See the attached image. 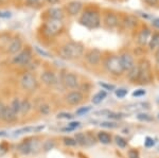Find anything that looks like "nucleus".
Here are the masks:
<instances>
[{"label":"nucleus","mask_w":159,"mask_h":158,"mask_svg":"<svg viewBox=\"0 0 159 158\" xmlns=\"http://www.w3.org/2000/svg\"><path fill=\"white\" fill-rule=\"evenodd\" d=\"M84 46L81 43L70 42L68 44L64 45L60 50L61 57L65 60H75L83 55Z\"/></svg>","instance_id":"obj_1"},{"label":"nucleus","mask_w":159,"mask_h":158,"mask_svg":"<svg viewBox=\"0 0 159 158\" xmlns=\"http://www.w3.org/2000/svg\"><path fill=\"white\" fill-rule=\"evenodd\" d=\"M80 22L88 29H96L101 25V16H100L99 12L93 11V10H86L82 14Z\"/></svg>","instance_id":"obj_2"},{"label":"nucleus","mask_w":159,"mask_h":158,"mask_svg":"<svg viewBox=\"0 0 159 158\" xmlns=\"http://www.w3.org/2000/svg\"><path fill=\"white\" fill-rule=\"evenodd\" d=\"M64 30V22L60 19L49 18L43 25V32L46 36L54 37Z\"/></svg>","instance_id":"obj_3"},{"label":"nucleus","mask_w":159,"mask_h":158,"mask_svg":"<svg viewBox=\"0 0 159 158\" xmlns=\"http://www.w3.org/2000/svg\"><path fill=\"white\" fill-rule=\"evenodd\" d=\"M104 66L107 71L114 75H121L124 72V69L120 62V56H117V55H111L107 57L104 62Z\"/></svg>","instance_id":"obj_4"},{"label":"nucleus","mask_w":159,"mask_h":158,"mask_svg":"<svg viewBox=\"0 0 159 158\" xmlns=\"http://www.w3.org/2000/svg\"><path fill=\"white\" fill-rule=\"evenodd\" d=\"M139 67V78H138V83L139 84H148L152 81V70H151V65L148 61H141L138 65Z\"/></svg>","instance_id":"obj_5"},{"label":"nucleus","mask_w":159,"mask_h":158,"mask_svg":"<svg viewBox=\"0 0 159 158\" xmlns=\"http://www.w3.org/2000/svg\"><path fill=\"white\" fill-rule=\"evenodd\" d=\"M20 84H21V87L28 91H34L38 86L36 78L31 72H25L21 75Z\"/></svg>","instance_id":"obj_6"},{"label":"nucleus","mask_w":159,"mask_h":158,"mask_svg":"<svg viewBox=\"0 0 159 158\" xmlns=\"http://www.w3.org/2000/svg\"><path fill=\"white\" fill-rule=\"evenodd\" d=\"M31 60H32V52L29 49H25L21 50L17 54H15V56L12 60V63L14 65L25 66L31 62Z\"/></svg>","instance_id":"obj_7"},{"label":"nucleus","mask_w":159,"mask_h":158,"mask_svg":"<svg viewBox=\"0 0 159 158\" xmlns=\"http://www.w3.org/2000/svg\"><path fill=\"white\" fill-rule=\"evenodd\" d=\"M61 83L66 88L74 89L79 85V79L72 72H63L61 73Z\"/></svg>","instance_id":"obj_8"},{"label":"nucleus","mask_w":159,"mask_h":158,"mask_svg":"<svg viewBox=\"0 0 159 158\" xmlns=\"http://www.w3.org/2000/svg\"><path fill=\"white\" fill-rule=\"evenodd\" d=\"M85 57H86V61L90 64V65L96 66L101 62L102 52L98 49H92V50L88 51V52L86 53Z\"/></svg>","instance_id":"obj_9"},{"label":"nucleus","mask_w":159,"mask_h":158,"mask_svg":"<svg viewBox=\"0 0 159 158\" xmlns=\"http://www.w3.org/2000/svg\"><path fill=\"white\" fill-rule=\"evenodd\" d=\"M120 62H121V65L124 71H129L132 68H134L136 66L134 57L129 53H123V54L120 55Z\"/></svg>","instance_id":"obj_10"},{"label":"nucleus","mask_w":159,"mask_h":158,"mask_svg":"<svg viewBox=\"0 0 159 158\" xmlns=\"http://www.w3.org/2000/svg\"><path fill=\"white\" fill-rule=\"evenodd\" d=\"M66 102L69 104V105H79L84 99V96L82 93L80 91H71L69 93L67 96L65 97Z\"/></svg>","instance_id":"obj_11"},{"label":"nucleus","mask_w":159,"mask_h":158,"mask_svg":"<svg viewBox=\"0 0 159 158\" xmlns=\"http://www.w3.org/2000/svg\"><path fill=\"white\" fill-rule=\"evenodd\" d=\"M82 7H83V3L81 1H78V0H74V1H70L66 4V10H67L68 14L71 15V16H75L78 15L80 12H81Z\"/></svg>","instance_id":"obj_12"},{"label":"nucleus","mask_w":159,"mask_h":158,"mask_svg":"<svg viewBox=\"0 0 159 158\" xmlns=\"http://www.w3.org/2000/svg\"><path fill=\"white\" fill-rule=\"evenodd\" d=\"M22 49V42L19 38H13L7 46V52L10 54H17Z\"/></svg>","instance_id":"obj_13"},{"label":"nucleus","mask_w":159,"mask_h":158,"mask_svg":"<svg viewBox=\"0 0 159 158\" xmlns=\"http://www.w3.org/2000/svg\"><path fill=\"white\" fill-rule=\"evenodd\" d=\"M104 25L109 29H114L119 25V18L114 13H107L104 16Z\"/></svg>","instance_id":"obj_14"},{"label":"nucleus","mask_w":159,"mask_h":158,"mask_svg":"<svg viewBox=\"0 0 159 158\" xmlns=\"http://www.w3.org/2000/svg\"><path fill=\"white\" fill-rule=\"evenodd\" d=\"M40 79H42L43 83L46 84V85L48 86H53L56 84V75L54 72H52V71H45V72L42 73V76H40Z\"/></svg>","instance_id":"obj_15"},{"label":"nucleus","mask_w":159,"mask_h":158,"mask_svg":"<svg viewBox=\"0 0 159 158\" xmlns=\"http://www.w3.org/2000/svg\"><path fill=\"white\" fill-rule=\"evenodd\" d=\"M16 119H17V114L13 111L11 106H6L3 115H2V120L11 123V122L16 121Z\"/></svg>","instance_id":"obj_16"},{"label":"nucleus","mask_w":159,"mask_h":158,"mask_svg":"<svg viewBox=\"0 0 159 158\" xmlns=\"http://www.w3.org/2000/svg\"><path fill=\"white\" fill-rule=\"evenodd\" d=\"M150 36H151V32L148 29H143L142 31L139 33L138 35V38H137V42L138 44L141 45V46H144L147 45L148 43H150Z\"/></svg>","instance_id":"obj_17"},{"label":"nucleus","mask_w":159,"mask_h":158,"mask_svg":"<svg viewBox=\"0 0 159 158\" xmlns=\"http://www.w3.org/2000/svg\"><path fill=\"white\" fill-rule=\"evenodd\" d=\"M48 16L51 19H60L61 20L64 17V12L60 7H51L48 11Z\"/></svg>","instance_id":"obj_18"},{"label":"nucleus","mask_w":159,"mask_h":158,"mask_svg":"<svg viewBox=\"0 0 159 158\" xmlns=\"http://www.w3.org/2000/svg\"><path fill=\"white\" fill-rule=\"evenodd\" d=\"M129 80L130 82L133 83H136L138 82V78H139V67L138 66H135L134 68H132L129 71Z\"/></svg>","instance_id":"obj_19"},{"label":"nucleus","mask_w":159,"mask_h":158,"mask_svg":"<svg viewBox=\"0 0 159 158\" xmlns=\"http://www.w3.org/2000/svg\"><path fill=\"white\" fill-rule=\"evenodd\" d=\"M98 140L103 144H109L111 142V136L108 133H106V132H99Z\"/></svg>","instance_id":"obj_20"},{"label":"nucleus","mask_w":159,"mask_h":158,"mask_svg":"<svg viewBox=\"0 0 159 158\" xmlns=\"http://www.w3.org/2000/svg\"><path fill=\"white\" fill-rule=\"evenodd\" d=\"M148 46H150L151 50H156L159 48V33H155L153 35L152 38L150 39V43H148Z\"/></svg>","instance_id":"obj_21"},{"label":"nucleus","mask_w":159,"mask_h":158,"mask_svg":"<svg viewBox=\"0 0 159 158\" xmlns=\"http://www.w3.org/2000/svg\"><path fill=\"white\" fill-rule=\"evenodd\" d=\"M106 96H107L106 91H104V90L99 91V93H96V95L93 96V98H92V103H93V104L101 103V102L103 101L105 98H106Z\"/></svg>","instance_id":"obj_22"},{"label":"nucleus","mask_w":159,"mask_h":158,"mask_svg":"<svg viewBox=\"0 0 159 158\" xmlns=\"http://www.w3.org/2000/svg\"><path fill=\"white\" fill-rule=\"evenodd\" d=\"M18 150L22 154H29L30 152H32V147H31V142H22L21 144H19Z\"/></svg>","instance_id":"obj_23"},{"label":"nucleus","mask_w":159,"mask_h":158,"mask_svg":"<svg viewBox=\"0 0 159 158\" xmlns=\"http://www.w3.org/2000/svg\"><path fill=\"white\" fill-rule=\"evenodd\" d=\"M75 141L78 144H81V146H85L88 142H87V136L85 134L79 133L75 135Z\"/></svg>","instance_id":"obj_24"},{"label":"nucleus","mask_w":159,"mask_h":158,"mask_svg":"<svg viewBox=\"0 0 159 158\" xmlns=\"http://www.w3.org/2000/svg\"><path fill=\"white\" fill-rule=\"evenodd\" d=\"M43 126H39V127H25V129H18V131L15 132V135H20L24 133H29V132H35V131H39V129H43Z\"/></svg>","instance_id":"obj_25"},{"label":"nucleus","mask_w":159,"mask_h":158,"mask_svg":"<svg viewBox=\"0 0 159 158\" xmlns=\"http://www.w3.org/2000/svg\"><path fill=\"white\" fill-rule=\"evenodd\" d=\"M20 105H21V101L19 100V99H14V100L12 101V104L10 106L12 107L13 111H15L16 114L20 113Z\"/></svg>","instance_id":"obj_26"},{"label":"nucleus","mask_w":159,"mask_h":158,"mask_svg":"<svg viewBox=\"0 0 159 158\" xmlns=\"http://www.w3.org/2000/svg\"><path fill=\"white\" fill-rule=\"evenodd\" d=\"M31 109V104L28 100H25L21 102V105H20V113L21 114H27L29 113V111Z\"/></svg>","instance_id":"obj_27"},{"label":"nucleus","mask_w":159,"mask_h":158,"mask_svg":"<svg viewBox=\"0 0 159 158\" xmlns=\"http://www.w3.org/2000/svg\"><path fill=\"white\" fill-rule=\"evenodd\" d=\"M115 140H116L117 146L119 147H121V149H125V147H127V141H126V140H125L124 138H122V137L116 136V138H115Z\"/></svg>","instance_id":"obj_28"},{"label":"nucleus","mask_w":159,"mask_h":158,"mask_svg":"<svg viewBox=\"0 0 159 158\" xmlns=\"http://www.w3.org/2000/svg\"><path fill=\"white\" fill-rule=\"evenodd\" d=\"M64 140V143H65V146H68V147H74L76 146V141L75 139L73 138H70V137H65V138L63 139Z\"/></svg>","instance_id":"obj_29"},{"label":"nucleus","mask_w":159,"mask_h":158,"mask_svg":"<svg viewBox=\"0 0 159 158\" xmlns=\"http://www.w3.org/2000/svg\"><path fill=\"white\" fill-rule=\"evenodd\" d=\"M137 119L140 121H152L153 117L150 116V115H148V114H139L137 116Z\"/></svg>","instance_id":"obj_30"},{"label":"nucleus","mask_w":159,"mask_h":158,"mask_svg":"<svg viewBox=\"0 0 159 158\" xmlns=\"http://www.w3.org/2000/svg\"><path fill=\"white\" fill-rule=\"evenodd\" d=\"M39 111L43 115H48L51 111L50 106L48 105V104H42V105L39 106Z\"/></svg>","instance_id":"obj_31"},{"label":"nucleus","mask_w":159,"mask_h":158,"mask_svg":"<svg viewBox=\"0 0 159 158\" xmlns=\"http://www.w3.org/2000/svg\"><path fill=\"white\" fill-rule=\"evenodd\" d=\"M100 125L106 127V129H116V127H118V124L115 123V122H102Z\"/></svg>","instance_id":"obj_32"},{"label":"nucleus","mask_w":159,"mask_h":158,"mask_svg":"<svg viewBox=\"0 0 159 158\" xmlns=\"http://www.w3.org/2000/svg\"><path fill=\"white\" fill-rule=\"evenodd\" d=\"M53 147H54V142L51 141V140H48V141H46L45 143H43V150H45V151H50Z\"/></svg>","instance_id":"obj_33"},{"label":"nucleus","mask_w":159,"mask_h":158,"mask_svg":"<svg viewBox=\"0 0 159 158\" xmlns=\"http://www.w3.org/2000/svg\"><path fill=\"white\" fill-rule=\"evenodd\" d=\"M126 95H127V90L124 88H120V89H118V90H116V96L118 98H124Z\"/></svg>","instance_id":"obj_34"},{"label":"nucleus","mask_w":159,"mask_h":158,"mask_svg":"<svg viewBox=\"0 0 159 158\" xmlns=\"http://www.w3.org/2000/svg\"><path fill=\"white\" fill-rule=\"evenodd\" d=\"M90 106H86V107H82V108H79L78 111H76V115H79V116H82V115L88 113L89 111H90Z\"/></svg>","instance_id":"obj_35"},{"label":"nucleus","mask_w":159,"mask_h":158,"mask_svg":"<svg viewBox=\"0 0 159 158\" xmlns=\"http://www.w3.org/2000/svg\"><path fill=\"white\" fill-rule=\"evenodd\" d=\"M107 116H108L110 119H122L123 117H124V115H123V114H118V113H111V111H109V114L107 115Z\"/></svg>","instance_id":"obj_36"},{"label":"nucleus","mask_w":159,"mask_h":158,"mask_svg":"<svg viewBox=\"0 0 159 158\" xmlns=\"http://www.w3.org/2000/svg\"><path fill=\"white\" fill-rule=\"evenodd\" d=\"M129 158H139V153H138V151H136V150H129Z\"/></svg>","instance_id":"obj_37"},{"label":"nucleus","mask_w":159,"mask_h":158,"mask_svg":"<svg viewBox=\"0 0 159 158\" xmlns=\"http://www.w3.org/2000/svg\"><path fill=\"white\" fill-rule=\"evenodd\" d=\"M154 144H155V142H154V140L152 138H150V137H148L147 139H145V141H144V146L147 147H153Z\"/></svg>","instance_id":"obj_38"},{"label":"nucleus","mask_w":159,"mask_h":158,"mask_svg":"<svg viewBox=\"0 0 159 158\" xmlns=\"http://www.w3.org/2000/svg\"><path fill=\"white\" fill-rule=\"evenodd\" d=\"M40 0H25V3L28 6H31V7H34V6H37L39 3Z\"/></svg>","instance_id":"obj_39"},{"label":"nucleus","mask_w":159,"mask_h":158,"mask_svg":"<svg viewBox=\"0 0 159 158\" xmlns=\"http://www.w3.org/2000/svg\"><path fill=\"white\" fill-rule=\"evenodd\" d=\"M58 118H64V119H71L72 118V115L70 114H67V113H61V114H58Z\"/></svg>","instance_id":"obj_40"},{"label":"nucleus","mask_w":159,"mask_h":158,"mask_svg":"<svg viewBox=\"0 0 159 158\" xmlns=\"http://www.w3.org/2000/svg\"><path fill=\"white\" fill-rule=\"evenodd\" d=\"M145 95V90H143V89H139L138 91H135L134 93H133V96L134 97H140V96H143Z\"/></svg>","instance_id":"obj_41"},{"label":"nucleus","mask_w":159,"mask_h":158,"mask_svg":"<svg viewBox=\"0 0 159 158\" xmlns=\"http://www.w3.org/2000/svg\"><path fill=\"white\" fill-rule=\"evenodd\" d=\"M79 126H80V122H71V123L69 124V129H74Z\"/></svg>","instance_id":"obj_42"},{"label":"nucleus","mask_w":159,"mask_h":158,"mask_svg":"<svg viewBox=\"0 0 159 158\" xmlns=\"http://www.w3.org/2000/svg\"><path fill=\"white\" fill-rule=\"evenodd\" d=\"M144 2L150 4V6H155V4L158 3V0H144Z\"/></svg>","instance_id":"obj_43"},{"label":"nucleus","mask_w":159,"mask_h":158,"mask_svg":"<svg viewBox=\"0 0 159 158\" xmlns=\"http://www.w3.org/2000/svg\"><path fill=\"white\" fill-rule=\"evenodd\" d=\"M4 108H6V106H4L3 103H2V102L0 101V119H2V115H3Z\"/></svg>","instance_id":"obj_44"},{"label":"nucleus","mask_w":159,"mask_h":158,"mask_svg":"<svg viewBox=\"0 0 159 158\" xmlns=\"http://www.w3.org/2000/svg\"><path fill=\"white\" fill-rule=\"evenodd\" d=\"M100 85H101L102 87L106 88V89H114L115 88L112 85H107V84H104V83H100Z\"/></svg>","instance_id":"obj_45"},{"label":"nucleus","mask_w":159,"mask_h":158,"mask_svg":"<svg viewBox=\"0 0 159 158\" xmlns=\"http://www.w3.org/2000/svg\"><path fill=\"white\" fill-rule=\"evenodd\" d=\"M11 16V13H7V12H0V17H10Z\"/></svg>","instance_id":"obj_46"},{"label":"nucleus","mask_w":159,"mask_h":158,"mask_svg":"<svg viewBox=\"0 0 159 158\" xmlns=\"http://www.w3.org/2000/svg\"><path fill=\"white\" fill-rule=\"evenodd\" d=\"M153 25H155L156 28H158V29H159V18H157V19L154 20V21H153Z\"/></svg>","instance_id":"obj_47"},{"label":"nucleus","mask_w":159,"mask_h":158,"mask_svg":"<svg viewBox=\"0 0 159 158\" xmlns=\"http://www.w3.org/2000/svg\"><path fill=\"white\" fill-rule=\"evenodd\" d=\"M48 2H49L50 4H55V3H57L60 0H47Z\"/></svg>","instance_id":"obj_48"},{"label":"nucleus","mask_w":159,"mask_h":158,"mask_svg":"<svg viewBox=\"0 0 159 158\" xmlns=\"http://www.w3.org/2000/svg\"><path fill=\"white\" fill-rule=\"evenodd\" d=\"M156 58L159 61V48H158V50H157V52H156Z\"/></svg>","instance_id":"obj_49"},{"label":"nucleus","mask_w":159,"mask_h":158,"mask_svg":"<svg viewBox=\"0 0 159 158\" xmlns=\"http://www.w3.org/2000/svg\"><path fill=\"white\" fill-rule=\"evenodd\" d=\"M158 117H159V115H158Z\"/></svg>","instance_id":"obj_50"}]
</instances>
